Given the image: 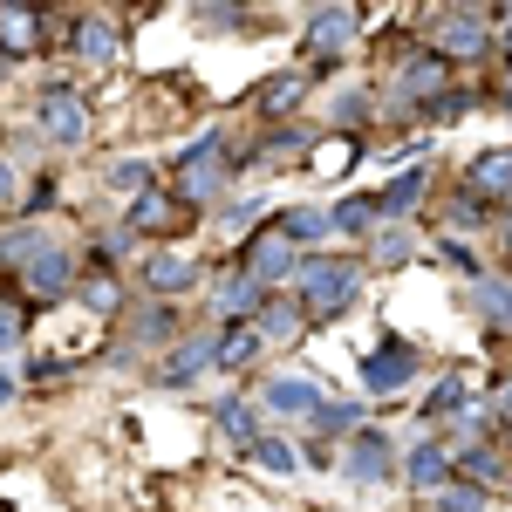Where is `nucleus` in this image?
<instances>
[{"label": "nucleus", "instance_id": "obj_1", "mask_svg": "<svg viewBox=\"0 0 512 512\" xmlns=\"http://www.w3.org/2000/svg\"><path fill=\"white\" fill-rule=\"evenodd\" d=\"M355 287H362V267L342 260V253H301V260H294V294H301V308L315 321L342 315L355 301Z\"/></svg>", "mask_w": 512, "mask_h": 512}, {"label": "nucleus", "instance_id": "obj_2", "mask_svg": "<svg viewBox=\"0 0 512 512\" xmlns=\"http://www.w3.org/2000/svg\"><path fill=\"white\" fill-rule=\"evenodd\" d=\"M431 35H437V55H444V62H478V55L499 48L492 14H478V7H465V14H437Z\"/></svg>", "mask_w": 512, "mask_h": 512}, {"label": "nucleus", "instance_id": "obj_3", "mask_svg": "<svg viewBox=\"0 0 512 512\" xmlns=\"http://www.w3.org/2000/svg\"><path fill=\"white\" fill-rule=\"evenodd\" d=\"M342 472H349V485H383V478L396 472V451L383 431H355L349 437V458H342Z\"/></svg>", "mask_w": 512, "mask_h": 512}, {"label": "nucleus", "instance_id": "obj_4", "mask_svg": "<svg viewBox=\"0 0 512 512\" xmlns=\"http://www.w3.org/2000/svg\"><path fill=\"white\" fill-rule=\"evenodd\" d=\"M130 226H137V233H158V239L192 233V205H185L178 192H144L137 205H130Z\"/></svg>", "mask_w": 512, "mask_h": 512}, {"label": "nucleus", "instance_id": "obj_5", "mask_svg": "<svg viewBox=\"0 0 512 512\" xmlns=\"http://www.w3.org/2000/svg\"><path fill=\"white\" fill-rule=\"evenodd\" d=\"M355 28H362L355 7H315V14H308V55H315V62H335L355 41Z\"/></svg>", "mask_w": 512, "mask_h": 512}, {"label": "nucleus", "instance_id": "obj_6", "mask_svg": "<svg viewBox=\"0 0 512 512\" xmlns=\"http://www.w3.org/2000/svg\"><path fill=\"white\" fill-rule=\"evenodd\" d=\"M41 130H48L55 144H82V137H89V103H82L76 89H48V96H41Z\"/></svg>", "mask_w": 512, "mask_h": 512}, {"label": "nucleus", "instance_id": "obj_7", "mask_svg": "<svg viewBox=\"0 0 512 512\" xmlns=\"http://www.w3.org/2000/svg\"><path fill=\"white\" fill-rule=\"evenodd\" d=\"M21 280H28L35 301H62V294L76 287V260H69L62 246H48V253H35V260L21 267Z\"/></svg>", "mask_w": 512, "mask_h": 512}, {"label": "nucleus", "instance_id": "obj_8", "mask_svg": "<svg viewBox=\"0 0 512 512\" xmlns=\"http://www.w3.org/2000/svg\"><path fill=\"white\" fill-rule=\"evenodd\" d=\"M260 403H267L274 417H315L321 410V383L315 376H267Z\"/></svg>", "mask_w": 512, "mask_h": 512}, {"label": "nucleus", "instance_id": "obj_9", "mask_svg": "<svg viewBox=\"0 0 512 512\" xmlns=\"http://www.w3.org/2000/svg\"><path fill=\"white\" fill-rule=\"evenodd\" d=\"M212 308L226 315V328H239V321H260V308H267V287L253 274H226L219 280V294H212Z\"/></svg>", "mask_w": 512, "mask_h": 512}, {"label": "nucleus", "instance_id": "obj_10", "mask_svg": "<svg viewBox=\"0 0 512 512\" xmlns=\"http://www.w3.org/2000/svg\"><path fill=\"white\" fill-rule=\"evenodd\" d=\"M410 376H417V349H403V342H383V349L362 362V383H369V390H383V396L403 390Z\"/></svg>", "mask_w": 512, "mask_h": 512}, {"label": "nucleus", "instance_id": "obj_11", "mask_svg": "<svg viewBox=\"0 0 512 512\" xmlns=\"http://www.w3.org/2000/svg\"><path fill=\"white\" fill-rule=\"evenodd\" d=\"M444 82H451V62H444V55H417V62H410V69H403V76H396V89H403V96H410V103H424V110H431L437 96H444Z\"/></svg>", "mask_w": 512, "mask_h": 512}, {"label": "nucleus", "instance_id": "obj_12", "mask_svg": "<svg viewBox=\"0 0 512 512\" xmlns=\"http://www.w3.org/2000/svg\"><path fill=\"white\" fill-rule=\"evenodd\" d=\"M465 192H478L485 205H512V151H485L465 178Z\"/></svg>", "mask_w": 512, "mask_h": 512}, {"label": "nucleus", "instance_id": "obj_13", "mask_svg": "<svg viewBox=\"0 0 512 512\" xmlns=\"http://www.w3.org/2000/svg\"><path fill=\"white\" fill-rule=\"evenodd\" d=\"M192 280H198V267L185 260V253H151V260H144V287H151L158 301H171V294H185Z\"/></svg>", "mask_w": 512, "mask_h": 512}, {"label": "nucleus", "instance_id": "obj_14", "mask_svg": "<svg viewBox=\"0 0 512 512\" xmlns=\"http://www.w3.org/2000/svg\"><path fill=\"white\" fill-rule=\"evenodd\" d=\"M35 41H41V14L35 7H0V62L28 55Z\"/></svg>", "mask_w": 512, "mask_h": 512}, {"label": "nucleus", "instance_id": "obj_15", "mask_svg": "<svg viewBox=\"0 0 512 512\" xmlns=\"http://www.w3.org/2000/svg\"><path fill=\"white\" fill-rule=\"evenodd\" d=\"M246 274H253V280H280V274H287V280H294V246H287V239H253V246H246Z\"/></svg>", "mask_w": 512, "mask_h": 512}, {"label": "nucleus", "instance_id": "obj_16", "mask_svg": "<svg viewBox=\"0 0 512 512\" xmlns=\"http://www.w3.org/2000/svg\"><path fill=\"white\" fill-rule=\"evenodd\" d=\"M260 349H267V342H260V328H253V321H239V328L219 335V355H212V362H219V369H253Z\"/></svg>", "mask_w": 512, "mask_h": 512}, {"label": "nucleus", "instance_id": "obj_17", "mask_svg": "<svg viewBox=\"0 0 512 512\" xmlns=\"http://www.w3.org/2000/svg\"><path fill=\"white\" fill-rule=\"evenodd\" d=\"M287 246H315L321 233H328V212L321 205H294V212H280V226H274Z\"/></svg>", "mask_w": 512, "mask_h": 512}, {"label": "nucleus", "instance_id": "obj_18", "mask_svg": "<svg viewBox=\"0 0 512 512\" xmlns=\"http://www.w3.org/2000/svg\"><path fill=\"white\" fill-rule=\"evenodd\" d=\"M444 472H451V444H417L403 458V478L410 485H444Z\"/></svg>", "mask_w": 512, "mask_h": 512}, {"label": "nucleus", "instance_id": "obj_19", "mask_svg": "<svg viewBox=\"0 0 512 512\" xmlns=\"http://www.w3.org/2000/svg\"><path fill=\"white\" fill-rule=\"evenodd\" d=\"M76 55H82V62H117V28L96 21V14L76 21Z\"/></svg>", "mask_w": 512, "mask_h": 512}, {"label": "nucleus", "instance_id": "obj_20", "mask_svg": "<svg viewBox=\"0 0 512 512\" xmlns=\"http://www.w3.org/2000/svg\"><path fill=\"white\" fill-rule=\"evenodd\" d=\"M212 355H219V335H198V342H185V349L164 362V383H192V376L205 369V362H212Z\"/></svg>", "mask_w": 512, "mask_h": 512}, {"label": "nucleus", "instance_id": "obj_21", "mask_svg": "<svg viewBox=\"0 0 512 512\" xmlns=\"http://www.w3.org/2000/svg\"><path fill=\"white\" fill-rule=\"evenodd\" d=\"M424 192H431V171H403V178H390V192L376 198V212H410V205H424Z\"/></svg>", "mask_w": 512, "mask_h": 512}, {"label": "nucleus", "instance_id": "obj_22", "mask_svg": "<svg viewBox=\"0 0 512 512\" xmlns=\"http://www.w3.org/2000/svg\"><path fill=\"white\" fill-rule=\"evenodd\" d=\"M253 328H260V342H301V315H294L287 301H267Z\"/></svg>", "mask_w": 512, "mask_h": 512}, {"label": "nucleus", "instance_id": "obj_23", "mask_svg": "<svg viewBox=\"0 0 512 512\" xmlns=\"http://www.w3.org/2000/svg\"><path fill=\"white\" fill-rule=\"evenodd\" d=\"M287 103H301V76H267L260 89H253V110H260V117H274V110H287Z\"/></svg>", "mask_w": 512, "mask_h": 512}, {"label": "nucleus", "instance_id": "obj_24", "mask_svg": "<svg viewBox=\"0 0 512 512\" xmlns=\"http://www.w3.org/2000/svg\"><path fill=\"white\" fill-rule=\"evenodd\" d=\"M478 308L492 328H512V280H485L478 274Z\"/></svg>", "mask_w": 512, "mask_h": 512}, {"label": "nucleus", "instance_id": "obj_25", "mask_svg": "<svg viewBox=\"0 0 512 512\" xmlns=\"http://www.w3.org/2000/svg\"><path fill=\"white\" fill-rule=\"evenodd\" d=\"M376 226V198H342L328 212V233H369Z\"/></svg>", "mask_w": 512, "mask_h": 512}, {"label": "nucleus", "instance_id": "obj_26", "mask_svg": "<svg viewBox=\"0 0 512 512\" xmlns=\"http://www.w3.org/2000/svg\"><path fill=\"white\" fill-rule=\"evenodd\" d=\"M110 192H130V205H137V198L151 192V164L144 158H117L110 164Z\"/></svg>", "mask_w": 512, "mask_h": 512}, {"label": "nucleus", "instance_id": "obj_27", "mask_svg": "<svg viewBox=\"0 0 512 512\" xmlns=\"http://www.w3.org/2000/svg\"><path fill=\"white\" fill-rule=\"evenodd\" d=\"M253 424H260L253 403H219V431L233 437V444H246V451H253Z\"/></svg>", "mask_w": 512, "mask_h": 512}, {"label": "nucleus", "instance_id": "obj_28", "mask_svg": "<svg viewBox=\"0 0 512 512\" xmlns=\"http://www.w3.org/2000/svg\"><path fill=\"white\" fill-rule=\"evenodd\" d=\"M437 512H485V485H472V478H451V485L437 492Z\"/></svg>", "mask_w": 512, "mask_h": 512}, {"label": "nucleus", "instance_id": "obj_29", "mask_svg": "<svg viewBox=\"0 0 512 512\" xmlns=\"http://www.w3.org/2000/svg\"><path fill=\"white\" fill-rule=\"evenodd\" d=\"M253 458H260L267 472H294V465H301V451H294L287 437H253Z\"/></svg>", "mask_w": 512, "mask_h": 512}, {"label": "nucleus", "instance_id": "obj_30", "mask_svg": "<svg viewBox=\"0 0 512 512\" xmlns=\"http://www.w3.org/2000/svg\"><path fill=\"white\" fill-rule=\"evenodd\" d=\"M82 301H89L96 315H110V308H117V301H123L117 274H89V280H82Z\"/></svg>", "mask_w": 512, "mask_h": 512}, {"label": "nucleus", "instance_id": "obj_31", "mask_svg": "<svg viewBox=\"0 0 512 512\" xmlns=\"http://www.w3.org/2000/svg\"><path fill=\"white\" fill-rule=\"evenodd\" d=\"M451 410H458V417L472 410V390H465L458 376H451V383H437V396H431V417H451Z\"/></svg>", "mask_w": 512, "mask_h": 512}, {"label": "nucleus", "instance_id": "obj_32", "mask_svg": "<svg viewBox=\"0 0 512 512\" xmlns=\"http://www.w3.org/2000/svg\"><path fill=\"white\" fill-rule=\"evenodd\" d=\"M137 342H171V308H137Z\"/></svg>", "mask_w": 512, "mask_h": 512}, {"label": "nucleus", "instance_id": "obj_33", "mask_svg": "<svg viewBox=\"0 0 512 512\" xmlns=\"http://www.w3.org/2000/svg\"><path fill=\"white\" fill-rule=\"evenodd\" d=\"M315 424L321 431H355V424H362V403H321Z\"/></svg>", "mask_w": 512, "mask_h": 512}, {"label": "nucleus", "instance_id": "obj_34", "mask_svg": "<svg viewBox=\"0 0 512 512\" xmlns=\"http://www.w3.org/2000/svg\"><path fill=\"white\" fill-rule=\"evenodd\" d=\"M444 219H451V226H458V233H472L478 219H485V198H478V192H465V198H451V212H444Z\"/></svg>", "mask_w": 512, "mask_h": 512}, {"label": "nucleus", "instance_id": "obj_35", "mask_svg": "<svg viewBox=\"0 0 512 512\" xmlns=\"http://www.w3.org/2000/svg\"><path fill=\"white\" fill-rule=\"evenodd\" d=\"M21 328H28V315H21L14 301H0V355H7V349H21Z\"/></svg>", "mask_w": 512, "mask_h": 512}, {"label": "nucleus", "instance_id": "obj_36", "mask_svg": "<svg viewBox=\"0 0 512 512\" xmlns=\"http://www.w3.org/2000/svg\"><path fill=\"white\" fill-rule=\"evenodd\" d=\"M376 260H410V233H383L376 239Z\"/></svg>", "mask_w": 512, "mask_h": 512}, {"label": "nucleus", "instance_id": "obj_37", "mask_svg": "<svg viewBox=\"0 0 512 512\" xmlns=\"http://www.w3.org/2000/svg\"><path fill=\"white\" fill-rule=\"evenodd\" d=\"M226 219H233V233H253V219H260V198H246V205H233Z\"/></svg>", "mask_w": 512, "mask_h": 512}, {"label": "nucleus", "instance_id": "obj_38", "mask_svg": "<svg viewBox=\"0 0 512 512\" xmlns=\"http://www.w3.org/2000/svg\"><path fill=\"white\" fill-rule=\"evenodd\" d=\"M14 390H21V383H14V369H0V410L14 403Z\"/></svg>", "mask_w": 512, "mask_h": 512}, {"label": "nucleus", "instance_id": "obj_39", "mask_svg": "<svg viewBox=\"0 0 512 512\" xmlns=\"http://www.w3.org/2000/svg\"><path fill=\"white\" fill-rule=\"evenodd\" d=\"M7 198H14V164L0 158V205H7Z\"/></svg>", "mask_w": 512, "mask_h": 512}, {"label": "nucleus", "instance_id": "obj_40", "mask_svg": "<svg viewBox=\"0 0 512 512\" xmlns=\"http://www.w3.org/2000/svg\"><path fill=\"white\" fill-rule=\"evenodd\" d=\"M499 417H506V424H512V383H506V390H499Z\"/></svg>", "mask_w": 512, "mask_h": 512}, {"label": "nucleus", "instance_id": "obj_41", "mask_svg": "<svg viewBox=\"0 0 512 512\" xmlns=\"http://www.w3.org/2000/svg\"><path fill=\"white\" fill-rule=\"evenodd\" d=\"M499 48H506V55H512V14H506V21H499Z\"/></svg>", "mask_w": 512, "mask_h": 512}, {"label": "nucleus", "instance_id": "obj_42", "mask_svg": "<svg viewBox=\"0 0 512 512\" xmlns=\"http://www.w3.org/2000/svg\"><path fill=\"white\" fill-rule=\"evenodd\" d=\"M499 239H506V253H512V219H506V233H499Z\"/></svg>", "mask_w": 512, "mask_h": 512}, {"label": "nucleus", "instance_id": "obj_43", "mask_svg": "<svg viewBox=\"0 0 512 512\" xmlns=\"http://www.w3.org/2000/svg\"><path fill=\"white\" fill-rule=\"evenodd\" d=\"M506 110H512V82H506Z\"/></svg>", "mask_w": 512, "mask_h": 512}, {"label": "nucleus", "instance_id": "obj_44", "mask_svg": "<svg viewBox=\"0 0 512 512\" xmlns=\"http://www.w3.org/2000/svg\"><path fill=\"white\" fill-rule=\"evenodd\" d=\"M0 82H7V62H0Z\"/></svg>", "mask_w": 512, "mask_h": 512}]
</instances>
